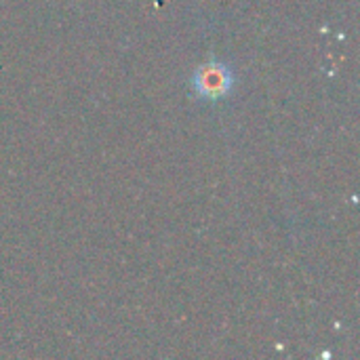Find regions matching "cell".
Wrapping results in <instances>:
<instances>
[{"label": "cell", "instance_id": "cell-1", "mask_svg": "<svg viewBox=\"0 0 360 360\" xmlns=\"http://www.w3.org/2000/svg\"><path fill=\"white\" fill-rule=\"evenodd\" d=\"M194 89L205 99L224 97L232 89V74L221 63H205L194 74Z\"/></svg>", "mask_w": 360, "mask_h": 360}]
</instances>
